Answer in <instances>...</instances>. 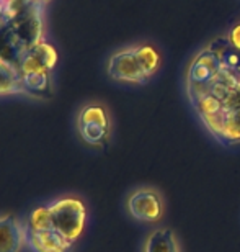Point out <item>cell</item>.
<instances>
[{
    "mask_svg": "<svg viewBox=\"0 0 240 252\" xmlns=\"http://www.w3.org/2000/svg\"><path fill=\"white\" fill-rule=\"evenodd\" d=\"M162 48L152 39H137L113 49L105 59V75L124 87H144L163 69Z\"/></svg>",
    "mask_w": 240,
    "mask_h": 252,
    "instance_id": "obj_3",
    "label": "cell"
},
{
    "mask_svg": "<svg viewBox=\"0 0 240 252\" xmlns=\"http://www.w3.org/2000/svg\"><path fill=\"white\" fill-rule=\"evenodd\" d=\"M49 220L54 229L62 236L67 243L76 246L82 238L88 221L87 205L79 196H61L46 205Z\"/></svg>",
    "mask_w": 240,
    "mask_h": 252,
    "instance_id": "obj_5",
    "label": "cell"
},
{
    "mask_svg": "<svg viewBox=\"0 0 240 252\" xmlns=\"http://www.w3.org/2000/svg\"><path fill=\"white\" fill-rule=\"evenodd\" d=\"M25 246V221L13 215H0V252H22Z\"/></svg>",
    "mask_w": 240,
    "mask_h": 252,
    "instance_id": "obj_8",
    "label": "cell"
},
{
    "mask_svg": "<svg viewBox=\"0 0 240 252\" xmlns=\"http://www.w3.org/2000/svg\"><path fill=\"white\" fill-rule=\"evenodd\" d=\"M76 131L87 148L105 151L111 144L114 133L111 110L102 100L82 103L76 113Z\"/></svg>",
    "mask_w": 240,
    "mask_h": 252,
    "instance_id": "obj_4",
    "label": "cell"
},
{
    "mask_svg": "<svg viewBox=\"0 0 240 252\" xmlns=\"http://www.w3.org/2000/svg\"><path fill=\"white\" fill-rule=\"evenodd\" d=\"M53 0H0V98L48 100L59 53L49 33Z\"/></svg>",
    "mask_w": 240,
    "mask_h": 252,
    "instance_id": "obj_2",
    "label": "cell"
},
{
    "mask_svg": "<svg viewBox=\"0 0 240 252\" xmlns=\"http://www.w3.org/2000/svg\"><path fill=\"white\" fill-rule=\"evenodd\" d=\"M141 252H183L178 234L167 226H156L142 241Z\"/></svg>",
    "mask_w": 240,
    "mask_h": 252,
    "instance_id": "obj_9",
    "label": "cell"
},
{
    "mask_svg": "<svg viewBox=\"0 0 240 252\" xmlns=\"http://www.w3.org/2000/svg\"><path fill=\"white\" fill-rule=\"evenodd\" d=\"M124 211L139 224L160 226L167 213V201L157 187L139 185L128 191L124 198Z\"/></svg>",
    "mask_w": 240,
    "mask_h": 252,
    "instance_id": "obj_7",
    "label": "cell"
},
{
    "mask_svg": "<svg viewBox=\"0 0 240 252\" xmlns=\"http://www.w3.org/2000/svg\"><path fill=\"white\" fill-rule=\"evenodd\" d=\"M183 95L214 143L240 148V20L204 41L183 67Z\"/></svg>",
    "mask_w": 240,
    "mask_h": 252,
    "instance_id": "obj_1",
    "label": "cell"
},
{
    "mask_svg": "<svg viewBox=\"0 0 240 252\" xmlns=\"http://www.w3.org/2000/svg\"><path fill=\"white\" fill-rule=\"evenodd\" d=\"M25 231L27 248L31 252H72L76 248L54 229L46 205L29 211L25 218Z\"/></svg>",
    "mask_w": 240,
    "mask_h": 252,
    "instance_id": "obj_6",
    "label": "cell"
}]
</instances>
